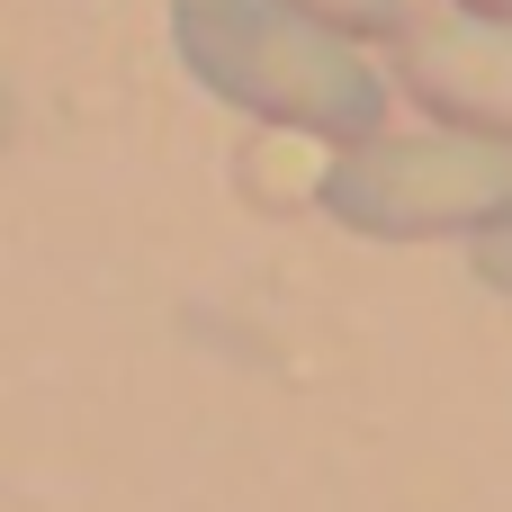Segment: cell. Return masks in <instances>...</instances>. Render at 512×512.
Masks as SVG:
<instances>
[{
	"mask_svg": "<svg viewBox=\"0 0 512 512\" xmlns=\"http://www.w3.org/2000/svg\"><path fill=\"white\" fill-rule=\"evenodd\" d=\"M450 9H477V18H512V0H450Z\"/></svg>",
	"mask_w": 512,
	"mask_h": 512,
	"instance_id": "obj_6",
	"label": "cell"
},
{
	"mask_svg": "<svg viewBox=\"0 0 512 512\" xmlns=\"http://www.w3.org/2000/svg\"><path fill=\"white\" fill-rule=\"evenodd\" d=\"M387 45H396V90L423 117L512 144V18L432 9V18H405Z\"/></svg>",
	"mask_w": 512,
	"mask_h": 512,
	"instance_id": "obj_3",
	"label": "cell"
},
{
	"mask_svg": "<svg viewBox=\"0 0 512 512\" xmlns=\"http://www.w3.org/2000/svg\"><path fill=\"white\" fill-rule=\"evenodd\" d=\"M468 270H477V288L512 297V216H504V225H486V234L468 243Z\"/></svg>",
	"mask_w": 512,
	"mask_h": 512,
	"instance_id": "obj_5",
	"label": "cell"
},
{
	"mask_svg": "<svg viewBox=\"0 0 512 512\" xmlns=\"http://www.w3.org/2000/svg\"><path fill=\"white\" fill-rule=\"evenodd\" d=\"M324 216L369 234V243H477L512 216V144L468 135V126H423V135H369L333 144L315 180Z\"/></svg>",
	"mask_w": 512,
	"mask_h": 512,
	"instance_id": "obj_2",
	"label": "cell"
},
{
	"mask_svg": "<svg viewBox=\"0 0 512 512\" xmlns=\"http://www.w3.org/2000/svg\"><path fill=\"white\" fill-rule=\"evenodd\" d=\"M171 45L207 99L279 135H315V144L387 135L396 81L369 63V36L333 18H306L288 0H171Z\"/></svg>",
	"mask_w": 512,
	"mask_h": 512,
	"instance_id": "obj_1",
	"label": "cell"
},
{
	"mask_svg": "<svg viewBox=\"0 0 512 512\" xmlns=\"http://www.w3.org/2000/svg\"><path fill=\"white\" fill-rule=\"evenodd\" d=\"M288 9H306V18H333V27H351V36H369V45H387L414 9L405 0H288Z\"/></svg>",
	"mask_w": 512,
	"mask_h": 512,
	"instance_id": "obj_4",
	"label": "cell"
}]
</instances>
